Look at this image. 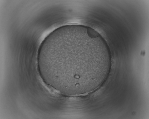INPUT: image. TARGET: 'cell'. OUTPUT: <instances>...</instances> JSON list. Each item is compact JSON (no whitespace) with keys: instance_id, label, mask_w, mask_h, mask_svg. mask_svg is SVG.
Returning <instances> with one entry per match:
<instances>
[{"instance_id":"1","label":"cell","mask_w":149,"mask_h":119,"mask_svg":"<svg viewBox=\"0 0 149 119\" xmlns=\"http://www.w3.org/2000/svg\"><path fill=\"white\" fill-rule=\"evenodd\" d=\"M38 61L45 81L70 95L93 89L107 61L104 47L91 36L77 31L60 32L46 38L39 48Z\"/></svg>"}]
</instances>
